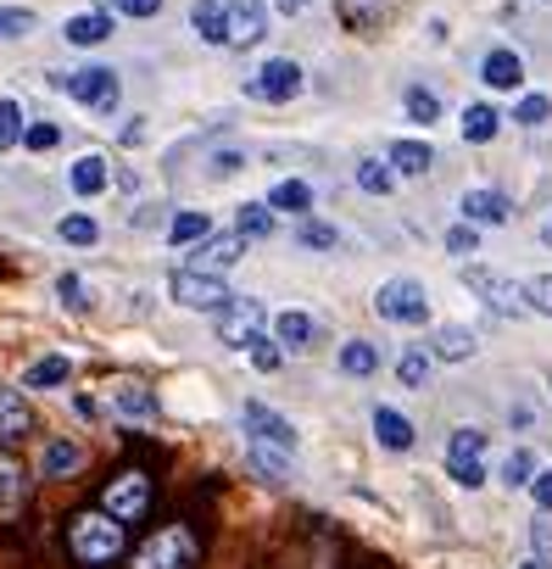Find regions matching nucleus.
<instances>
[{"instance_id": "obj_47", "label": "nucleus", "mask_w": 552, "mask_h": 569, "mask_svg": "<svg viewBox=\"0 0 552 569\" xmlns=\"http://www.w3.org/2000/svg\"><path fill=\"white\" fill-rule=\"evenodd\" d=\"M251 363H257L262 374H273V369L285 363V352H280V347H268V336H262V341H251Z\"/></svg>"}, {"instance_id": "obj_13", "label": "nucleus", "mask_w": 552, "mask_h": 569, "mask_svg": "<svg viewBox=\"0 0 552 569\" xmlns=\"http://www.w3.org/2000/svg\"><path fill=\"white\" fill-rule=\"evenodd\" d=\"M240 252H246V240H240V234H207L191 269H202V274H229V269L240 263Z\"/></svg>"}, {"instance_id": "obj_22", "label": "nucleus", "mask_w": 552, "mask_h": 569, "mask_svg": "<svg viewBox=\"0 0 552 569\" xmlns=\"http://www.w3.org/2000/svg\"><path fill=\"white\" fill-rule=\"evenodd\" d=\"M101 40H112V18L107 12H78L67 23V45H101Z\"/></svg>"}, {"instance_id": "obj_14", "label": "nucleus", "mask_w": 552, "mask_h": 569, "mask_svg": "<svg viewBox=\"0 0 552 569\" xmlns=\"http://www.w3.org/2000/svg\"><path fill=\"white\" fill-rule=\"evenodd\" d=\"M112 408H118V419H129V425H151V419H156V396H151L140 380H118V385H112Z\"/></svg>"}, {"instance_id": "obj_11", "label": "nucleus", "mask_w": 552, "mask_h": 569, "mask_svg": "<svg viewBox=\"0 0 552 569\" xmlns=\"http://www.w3.org/2000/svg\"><path fill=\"white\" fill-rule=\"evenodd\" d=\"M107 514H112L118 525H134V519H145V514H151V480H145L140 469H129V474L107 480Z\"/></svg>"}, {"instance_id": "obj_6", "label": "nucleus", "mask_w": 552, "mask_h": 569, "mask_svg": "<svg viewBox=\"0 0 552 569\" xmlns=\"http://www.w3.org/2000/svg\"><path fill=\"white\" fill-rule=\"evenodd\" d=\"M464 285H469L491 313H502V318H524V313H530L524 285H513V280H502V274H491V269H464Z\"/></svg>"}, {"instance_id": "obj_21", "label": "nucleus", "mask_w": 552, "mask_h": 569, "mask_svg": "<svg viewBox=\"0 0 552 569\" xmlns=\"http://www.w3.org/2000/svg\"><path fill=\"white\" fill-rule=\"evenodd\" d=\"M78 463H84V447H78V441H51L45 458H40V474H45V480H67Z\"/></svg>"}, {"instance_id": "obj_37", "label": "nucleus", "mask_w": 552, "mask_h": 569, "mask_svg": "<svg viewBox=\"0 0 552 569\" xmlns=\"http://www.w3.org/2000/svg\"><path fill=\"white\" fill-rule=\"evenodd\" d=\"M23 140V107L7 96V101H0V151H12Z\"/></svg>"}, {"instance_id": "obj_17", "label": "nucleus", "mask_w": 552, "mask_h": 569, "mask_svg": "<svg viewBox=\"0 0 552 569\" xmlns=\"http://www.w3.org/2000/svg\"><path fill=\"white\" fill-rule=\"evenodd\" d=\"M480 78H486L491 90H519V85H524V62H519L513 51H486Z\"/></svg>"}, {"instance_id": "obj_29", "label": "nucleus", "mask_w": 552, "mask_h": 569, "mask_svg": "<svg viewBox=\"0 0 552 569\" xmlns=\"http://www.w3.org/2000/svg\"><path fill=\"white\" fill-rule=\"evenodd\" d=\"M251 469L268 474V480H285L291 474V452L285 447H268V441H251Z\"/></svg>"}, {"instance_id": "obj_8", "label": "nucleus", "mask_w": 552, "mask_h": 569, "mask_svg": "<svg viewBox=\"0 0 552 569\" xmlns=\"http://www.w3.org/2000/svg\"><path fill=\"white\" fill-rule=\"evenodd\" d=\"M268 34V0H224V45L251 51Z\"/></svg>"}, {"instance_id": "obj_42", "label": "nucleus", "mask_w": 552, "mask_h": 569, "mask_svg": "<svg viewBox=\"0 0 552 569\" xmlns=\"http://www.w3.org/2000/svg\"><path fill=\"white\" fill-rule=\"evenodd\" d=\"M56 296H62L73 313H84V307H89V285H84L78 274H62V280H56Z\"/></svg>"}, {"instance_id": "obj_51", "label": "nucleus", "mask_w": 552, "mask_h": 569, "mask_svg": "<svg viewBox=\"0 0 552 569\" xmlns=\"http://www.w3.org/2000/svg\"><path fill=\"white\" fill-rule=\"evenodd\" d=\"M213 174L224 179V174H240V151H218L213 156Z\"/></svg>"}, {"instance_id": "obj_38", "label": "nucleus", "mask_w": 552, "mask_h": 569, "mask_svg": "<svg viewBox=\"0 0 552 569\" xmlns=\"http://www.w3.org/2000/svg\"><path fill=\"white\" fill-rule=\"evenodd\" d=\"M23 34H34V12H23V7H0V40H23Z\"/></svg>"}, {"instance_id": "obj_44", "label": "nucleus", "mask_w": 552, "mask_h": 569, "mask_svg": "<svg viewBox=\"0 0 552 569\" xmlns=\"http://www.w3.org/2000/svg\"><path fill=\"white\" fill-rule=\"evenodd\" d=\"M408 112H413V123H435V118H441V101H435L430 90H408Z\"/></svg>"}, {"instance_id": "obj_53", "label": "nucleus", "mask_w": 552, "mask_h": 569, "mask_svg": "<svg viewBox=\"0 0 552 569\" xmlns=\"http://www.w3.org/2000/svg\"><path fill=\"white\" fill-rule=\"evenodd\" d=\"M519 569H546V563H535V558H530V563H519Z\"/></svg>"}, {"instance_id": "obj_20", "label": "nucleus", "mask_w": 552, "mask_h": 569, "mask_svg": "<svg viewBox=\"0 0 552 569\" xmlns=\"http://www.w3.org/2000/svg\"><path fill=\"white\" fill-rule=\"evenodd\" d=\"M235 234H240V240H268V234H273V207H268V201L235 207Z\"/></svg>"}, {"instance_id": "obj_33", "label": "nucleus", "mask_w": 552, "mask_h": 569, "mask_svg": "<svg viewBox=\"0 0 552 569\" xmlns=\"http://www.w3.org/2000/svg\"><path fill=\"white\" fill-rule=\"evenodd\" d=\"M357 185H362L368 196H391V185H397V174H391V162H380V156H368V162H357Z\"/></svg>"}, {"instance_id": "obj_9", "label": "nucleus", "mask_w": 552, "mask_h": 569, "mask_svg": "<svg viewBox=\"0 0 552 569\" xmlns=\"http://www.w3.org/2000/svg\"><path fill=\"white\" fill-rule=\"evenodd\" d=\"M486 436L480 430H452V441H446V474L457 480V485H486Z\"/></svg>"}, {"instance_id": "obj_24", "label": "nucleus", "mask_w": 552, "mask_h": 569, "mask_svg": "<svg viewBox=\"0 0 552 569\" xmlns=\"http://www.w3.org/2000/svg\"><path fill=\"white\" fill-rule=\"evenodd\" d=\"M207 234H213V218H207V212H173V223H167L173 247H196V240H207Z\"/></svg>"}, {"instance_id": "obj_34", "label": "nucleus", "mask_w": 552, "mask_h": 569, "mask_svg": "<svg viewBox=\"0 0 552 569\" xmlns=\"http://www.w3.org/2000/svg\"><path fill=\"white\" fill-rule=\"evenodd\" d=\"M375 369H380V352L368 347V341H346V347H340V374H357V380H362V374H375Z\"/></svg>"}, {"instance_id": "obj_2", "label": "nucleus", "mask_w": 552, "mask_h": 569, "mask_svg": "<svg viewBox=\"0 0 552 569\" xmlns=\"http://www.w3.org/2000/svg\"><path fill=\"white\" fill-rule=\"evenodd\" d=\"M51 85H62L78 107L89 112H112L118 107V73L112 67H78V73H56Z\"/></svg>"}, {"instance_id": "obj_25", "label": "nucleus", "mask_w": 552, "mask_h": 569, "mask_svg": "<svg viewBox=\"0 0 552 569\" xmlns=\"http://www.w3.org/2000/svg\"><path fill=\"white\" fill-rule=\"evenodd\" d=\"M435 358H446V363L475 358V330H464V324H446V330L435 336Z\"/></svg>"}, {"instance_id": "obj_10", "label": "nucleus", "mask_w": 552, "mask_h": 569, "mask_svg": "<svg viewBox=\"0 0 552 569\" xmlns=\"http://www.w3.org/2000/svg\"><path fill=\"white\" fill-rule=\"evenodd\" d=\"M375 313L391 318V324H424V318H430L424 285H419V280H386L380 296H375Z\"/></svg>"}, {"instance_id": "obj_46", "label": "nucleus", "mask_w": 552, "mask_h": 569, "mask_svg": "<svg viewBox=\"0 0 552 569\" xmlns=\"http://www.w3.org/2000/svg\"><path fill=\"white\" fill-rule=\"evenodd\" d=\"M513 118H519V123H530V129H535V123H546V118H552V101H546V96H524V101H519V112H513Z\"/></svg>"}, {"instance_id": "obj_49", "label": "nucleus", "mask_w": 552, "mask_h": 569, "mask_svg": "<svg viewBox=\"0 0 552 569\" xmlns=\"http://www.w3.org/2000/svg\"><path fill=\"white\" fill-rule=\"evenodd\" d=\"M530 541H535V563H552V519H541L530 530Z\"/></svg>"}, {"instance_id": "obj_4", "label": "nucleus", "mask_w": 552, "mask_h": 569, "mask_svg": "<svg viewBox=\"0 0 552 569\" xmlns=\"http://www.w3.org/2000/svg\"><path fill=\"white\" fill-rule=\"evenodd\" d=\"M167 291H173V302H178V307H191V313H218V307H229V285H224V274L178 269Z\"/></svg>"}, {"instance_id": "obj_45", "label": "nucleus", "mask_w": 552, "mask_h": 569, "mask_svg": "<svg viewBox=\"0 0 552 569\" xmlns=\"http://www.w3.org/2000/svg\"><path fill=\"white\" fill-rule=\"evenodd\" d=\"M524 302H530L535 313H546V318H552V274H535V280L524 285Z\"/></svg>"}, {"instance_id": "obj_32", "label": "nucleus", "mask_w": 552, "mask_h": 569, "mask_svg": "<svg viewBox=\"0 0 552 569\" xmlns=\"http://www.w3.org/2000/svg\"><path fill=\"white\" fill-rule=\"evenodd\" d=\"M191 23H196V34H202L207 45H224V0H196Z\"/></svg>"}, {"instance_id": "obj_26", "label": "nucleus", "mask_w": 552, "mask_h": 569, "mask_svg": "<svg viewBox=\"0 0 552 569\" xmlns=\"http://www.w3.org/2000/svg\"><path fill=\"white\" fill-rule=\"evenodd\" d=\"M268 207L273 212H307L313 207V185H302V179H280L268 190Z\"/></svg>"}, {"instance_id": "obj_48", "label": "nucleus", "mask_w": 552, "mask_h": 569, "mask_svg": "<svg viewBox=\"0 0 552 569\" xmlns=\"http://www.w3.org/2000/svg\"><path fill=\"white\" fill-rule=\"evenodd\" d=\"M530 492H535V508H541V514H552V469L530 474Z\"/></svg>"}, {"instance_id": "obj_15", "label": "nucleus", "mask_w": 552, "mask_h": 569, "mask_svg": "<svg viewBox=\"0 0 552 569\" xmlns=\"http://www.w3.org/2000/svg\"><path fill=\"white\" fill-rule=\"evenodd\" d=\"M34 430V408L23 402V391H7L0 385V447H12Z\"/></svg>"}, {"instance_id": "obj_52", "label": "nucleus", "mask_w": 552, "mask_h": 569, "mask_svg": "<svg viewBox=\"0 0 552 569\" xmlns=\"http://www.w3.org/2000/svg\"><path fill=\"white\" fill-rule=\"evenodd\" d=\"M273 7H280V12H285V18H302V12H307V7H313V0H273Z\"/></svg>"}, {"instance_id": "obj_23", "label": "nucleus", "mask_w": 552, "mask_h": 569, "mask_svg": "<svg viewBox=\"0 0 552 569\" xmlns=\"http://www.w3.org/2000/svg\"><path fill=\"white\" fill-rule=\"evenodd\" d=\"M375 436H380V447H391V452H408V447H413V425H408L397 408H380V414H375Z\"/></svg>"}, {"instance_id": "obj_40", "label": "nucleus", "mask_w": 552, "mask_h": 569, "mask_svg": "<svg viewBox=\"0 0 552 569\" xmlns=\"http://www.w3.org/2000/svg\"><path fill=\"white\" fill-rule=\"evenodd\" d=\"M475 247H480V229H475V223H452V229H446V252L469 258Z\"/></svg>"}, {"instance_id": "obj_50", "label": "nucleus", "mask_w": 552, "mask_h": 569, "mask_svg": "<svg viewBox=\"0 0 552 569\" xmlns=\"http://www.w3.org/2000/svg\"><path fill=\"white\" fill-rule=\"evenodd\" d=\"M118 12H123V18H156L162 0H118Z\"/></svg>"}, {"instance_id": "obj_35", "label": "nucleus", "mask_w": 552, "mask_h": 569, "mask_svg": "<svg viewBox=\"0 0 552 569\" xmlns=\"http://www.w3.org/2000/svg\"><path fill=\"white\" fill-rule=\"evenodd\" d=\"M397 380H402L408 391H419V385L430 380V352H419V347H408V352L397 358Z\"/></svg>"}, {"instance_id": "obj_43", "label": "nucleus", "mask_w": 552, "mask_h": 569, "mask_svg": "<svg viewBox=\"0 0 552 569\" xmlns=\"http://www.w3.org/2000/svg\"><path fill=\"white\" fill-rule=\"evenodd\" d=\"M530 474H535V458H530V452H508V463H502V485H530Z\"/></svg>"}, {"instance_id": "obj_16", "label": "nucleus", "mask_w": 552, "mask_h": 569, "mask_svg": "<svg viewBox=\"0 0 552 569\" xmlns=\"http://www.w3.org/2000/svg\"><path fill=\"white\" fill-rule=\"evenodd\" d=\"M29 497V469L12 458V452H0V519H12Z\"/></svg>"}, {"instance_id": "obj_19", "label": "nucleus", "mask_w": 552, "mask_h": 569, "mask_svg": "<svg viewBox=\"0 0 552 569\" xmlns=\"http://www.w3.org/2000/svg\"><path fill=\"white\" fill-rule=\"evenodd\" d=\"M508 218H513L508 196H497V190H469L464 196V223H508Z\"/></svg>"}, {"instance_id": "obj_54", "label": "nucleus", "mask_w": 552, "mask_h": 569, "mask_svg": "<svg viewBox=\"0 0 552 569\" xmlns=\"http://www.w3.org/2000/svg\"><path fill=\"white\" fill-rule=\"evenodd\" d=\"M546 240H552V229H546Z\"/></svg>"}, {"instance_id": "obj_3", "label": "nucleus", "mask_w": 552, "mask_h": 569, "mask_svg": "<svg viewBox=\"0 0 552 569\" xmlns=\"http://www.w3.org/2000/svg\"><path fill=\"white\" fill-rule=\"evenodd\" d=\"M134 569H196V536L184 530V525L156 530V536L134 552Z\"/></svg>"}, {"instance_id": "obj_18", "label": "nucleus", "mask_w": 552, "mask_h": 569, "mask_svg": "<svg viewBox=\"0 0 552 569\" xmlns=\"http://www.w3.org/2000/svg\"><path fill=\"white\" fill-rule=\"evenodd\" d=\"M67 185H73L78 196H101V190L112 185L107 156H96V151H89V156H78V162H73V174H67Z\"/></svg>"}, {"instance_id": "obj_31", "label": "nucleus", "mask_w": 552, "mask_h": 569, "mask_svg": "<svg viewBox=\"0 0 552 569\" xmlns=\"http://www.w3.org/2000/svg\"><path fill=\"white\" fill-rule=\"evenodd\" d=\"M67 374H73V363H67V358H40V363H29L23 385H29V391H51V385H62Z\"/></svg>"}, {"instance_id": "obj_28", "label": "nucleus", "mask_w": 552, "mask_h": 569, "mask_svg": "<svg viewBox=\"0 0 552 569\" xmlns=\"http://www.w3.org/2000/svg\"><path fill=\"white\" fill-rule=\"evenodd\" d=\"M273 336H280V347H296V352H302V347L313 341V318L291 307V313H280V318H273Z\"/></svg>"}, {"instance_id": "obj_39", "label": "nucleus", "mask_w": 552, "mask_h": 569, "mask_svg": "<svg viewBox=\"0 0 552 569\" xmlns=\"http://www.w3.org/2000/svg\"><path fill=\"white\" fill-rule=\"evenodd\" d=\"M23 145L45 156V151H56V145H62V129H56V123H29V129H23Z\"/></svg>"}, {"instance_id": "obj_41", "label": "nucleus", "mask_w": 552, "mask_h": 569, "mask_svg": "<svg viewBox=\"0 0 552 569\" xmlns=\"http://www.w3.org/2000/svg\"><path fill=\"white\" fill-rule=\"evenodd\" d=\"M296 240H302V247H313V252H329V247H335L340 234H335L329 223H313V218H307V223L296 229Z\"/></svg>"}, {"instance_id": "obj_1", "label": "nucleus", "mask_w": 552, "mask_h": 569, "mask_svg": "<svg viewBox=\"0 0 552 569\" xmlns=\"http://www.w3.org/2000/svg\"><path fill=\"white\" fill-rule=\"evenodd\" d=\"M67 552L89 569L101 563H118L123 558V525L107 514V508H84L73 525H67Z\"/></svg>"}, {"instance_id": "obj_12", "label": "nucleus", "mask_w": 552, "mask_h": 569, "mask_svg": "<svg viewBox=\"0 0 552 569\" xmlns=\"http://www.w3.org/2000/svg\"><path fill=\"white\" fill-rule=\"evenodd\" d=\"M246 430H251V441H268V447L296 452V425H291L285 414H273L268 402H251V408H246Z\"/></svg>"}, {"instance_id": "obj_36", "label": "nucleus", "mask_w": 552, "mask_h": 569, "mask_svg": "<svg viewBox=\"0 0 552 569\" xmlns=\"http://www.w3.org/2000/svg\"><path fill=\"white\" fill-rule=\"evenodd\" d=\"M62 240H67V247H96V240H101V223L84 218V212H73V218H62Z\"/></svg>"}, {"instance_id": "obj_7", "label": "nucleus", "mask_w": 552, "mask_h": 569, "mask_svg": "<svg viewBox=\"0 0 552 569\" xmlns=\"http://www.w3.org/2000/svg\"><path fill=\"white\" fill-rule=\"evenodd\" d=\"M246 96L251 101H296L302 96V67L291 56H273L268 67H257L246 78Z\"/></svg>"}, {"instance_id": "obj_30", "label": "nucleus", "mask_w": 552, "mask_h": 569, "mask_svg": "<svg viewBox=\"0 0 552 569\" xmlns=\"http://www.w3.org/2000/svg\"><path fill=\"white\" fill-rule=\"evenodd\" d=\"M497 129H502L497 107H469V112H464V140H469V145H486V140H497Z\"/></svg>"}, {"instance_id": "obj_27", "label": "nucleus", "mask_w": 552, "mask_h": 569, "mask_svg": "<svg viewBox=\"0 0 552 569\" xmlns=\"http://www.w3.org/2000/svg\"><path fill=\"white\" fill-rule=\"evenodd\" d=\"M386 162H391V168H402V174H430V162H435V156H430V145H424V140H397Z\"/></svg>"}, {"instance_id": "obj_5", "label": "nucleus", "mask_w": 552, "mask_h": 569, "mask_svg": "<svg viewBox=\"0 0 552 569\" xmlns=\"http://www.w3.org/2000/svg\"><path fill=\"white\" fill-rule=\"evenodd\" d=\"M262 330H268V307L262 302L229 296V307H218V341L224 347H251V341H262Z\"/></svg>"}]
</instances>
